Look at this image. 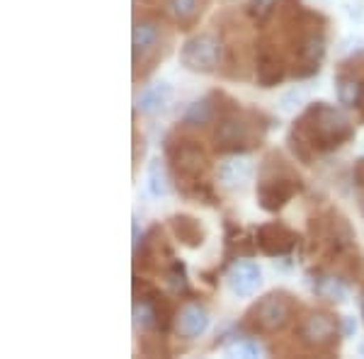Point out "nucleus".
Wrapping results in <instances>:
<instances>
[{
    "mask_svg": "<svg viewBox=\"0 0 364 359\" xmlns=\"http://www.w3.org/2000/svg\"><path fill=\"white\" fill-rule=\"evenodd\" d=\"M352 127L348 117L340 114L336 107L326 102L311 105L304 112L301 119L296 122L291 141H294V151H301L304 146L314 151H333L338 146H343L345 141L352 139Z\"/></svg>",
    "mask_w": 364,
    "mask_h": 359,
    "instance_id": "f257e3e1",
    "label": "nucleus"
},
{
    "mask_svg": "<svg viewBox=\"0 0 364 359\" xmlns=\"http://www.w3.org/2000/svg\"><path fill=\"white\" fill-rule=\"evenodd\" d=\"M291 306L282 294H269L248 311V323L260 333H274L289 323Z\"/></svg>",
    "mask_w": 364,
    "mask_h": 359,
    "instance_id": "f03ea898",
    "label": "nucleus"
},
{
    "mask_svg": "<svg viewBox=\"0 0 364 359\" xmlns=\"http://www.w3.org/2000/svg\"><path fill=\"white\" fill-rule=\"evenodd\" d=\"M221 58V44L209 34H197L187 39L185 46L180 49V63L197 73H211L219 66Z\"/></svg>",
    "mask_w": 364,
    "mask_h": 359,
    "instance_id": "7ed1b4c3",
    "label": "nucleus"
},
{
    "mask_svg": "<svg viewBox=\"0 0 364 359\" xmlns=\"http://www.w3.org/2000/svg\"><path fill=\"white\" fill-rule=\"evenodd\" d=\"M226 284L236 296H243V299L252 296L262 284V272H260V267H257V262L236 260L226 274Z\"/></svg>",
    "mask_w": 364,
    "mask_h": 359,
    "instance_id": "20e7f679",
    "label": "nucleus"
},
{
    "mask_svg": "<svg viewBox=\"0 0 364 359\" xmlns=\"http://www.w3.org/2000/svg\"><path fill=\"white\" fill-rule=\"evenodd\" d=\"M299 190L296 178H269L262 180L257 197H260V207L265 211H277L291 199V194Z\"/></svg>",
    "mask_w": 364,
    "mask_h": 359,
    "instance_id": "39448f33",
    "label": "nucleus"
},
{
    "mask_svg": "<svg viewBox=\"0 0 364 359\" xmlns=\"http://www.w3.org/2000/svg\"><path fill=\"white\" fill-rule=\"evenodd\" d=\"M296 243V235L289 231L287 226H282V223H267V226H262L260 231H257V245H260V250L265 252V255H287L291 248H294Z\"/></svg>",
    "mask_w": 364,
    "mask_h": 359,
    "instance_id": "423d86ee",
    "label": "nucleus"
},
{
    "mask_svg": "<svg viewBox=\"0 0 364 359\" xmlns=\"http://www.w3.org/2000/svg\"><path fill=\"white\" fill-rule=\"evenodd\" d=\"M301 338L306 340L309 345H316V347L333 343V338H336V323L326 314L309 316L306 323L301 326Z\"/></svg>",
    "mask_w": 364,
    "mask_h": 359,
    "instance_id": "0eeeda50",
    "label": "nucleus"
},
{
    "mask_svg": "<svg viewBox=\"0 0 364 359\" xmlns=\"http://www.w3.org/2000/svg\"><path fill=\"white\" fill-rule=\"evenodd\" d=\"M209 328V314L204 306L199 304H187L185 309L178 314V331L180 335H185V338H199V335H204Z\"/></svg>",
    "mask_w": 364,
    "mask_h": 359,
    "instance_id": "6e6552de",
    "label": "nucleus"
},
{
    "mask_svg": "<svg viewBox=\"0 0 364 359\" xmlns=\"http://www.w3.org/2000/svg\"><path fill=\"white\" fill-rule=\"evenodd\" d=\"M250 134H248V122L243 119H228L221 124L216 132V144H221V149L226 151H238L243 146H248Z\"/></svg>",
    "mask_w": 364,
    "mask_h": 359,
    "instance_id": "1a4fd4ad",
    "label": "nucleus"
},
{
    "mask_svg": "<svg viewBox=\"0 0 364 359\" xmlns=\"http://www.w3.org/2000/svg\"><path fill=\"white\" fill-rule=\"evenodd\" d=\"M170 100V85L168 83H156L151 85L149 90L141 92V97L136 100V107L144 112V114H156L166 107V102Z\"/></svg>",
    "mask_w": 364,
    "mask_h": 359,
    "instance_id": "9d476101",
    "label": "nucleus"
},
{
    "mask_svg": "<svg viewBox=\"0 0 364 359\" xmlns=\"http://www.w3.org/2000/svg\"><path fill=\"white\" fill-rule=\"evenodd\" d=\"M146 187H149L151 197H166L170 192V182L161 158H154L149 163V168H146Z\"/></svg>",
    "mask_w": 364,
    "mask_h": 359,
    "instance_id": "9b49d317",
    "label": "nucleus"
},
{
    "mask_svg": "<svg viewBox=\"0 0 364 359\" xmlns=\"http://www.w3.org/2000/svg\"><path fill=\"white\" fill-rule=\"evenodd\" d=\"M219 178L226 187H236L250 178V163L243 161V158H233V161H228L221 166Z\"/></svg>",
    "mask_w": 364,
    "mask_h": 359,
    "instance_id": "f8f14e48",
    "label": "nucleus"
},
{
    "mask_svg": "<svg viewBox=\"0 0 364 359\" xmlns=\"http://www.w3.org/2000/svg\"><path fill=\"white\" fill-rule=\"evenodd\" d=\"M158 42V29L151 22H136L134 27V58H139V54H149Z\"/></svg>",
    "mask_w": 364,
    "mask_h": 359,
    "instance_id": "ddd939ff",
    "label": "nucleus"
},
{
    "mask_svg": "<svg viewBox=\"0 0 364 359\" xmlns=\"http://www.w3.org/2000/svg\"><path fill=\"white\" fill-rule=\"evenodd\" d=\"M336 87H338L340 105H348V107H357V105L362 102L364 90H362V83L357 78H350V75H340Z\"/></svg>",
    "mask_w": 364,
    "mask_h": 359,
    "instance_id": "4468645a",
    "label": "nucleus"
},
{
    "mask_svg": "<svg viewBox=\"0 0 364 359\" xmlns=\"http://www.w3.org/2000/svg\"><path fill=\"white\" fill-rule=\"evenodd\" d=\"M173 228H175V235L187 245H199L202 243V231H199V223L190 216H175L173 219Z\"/></svg>",
    "mask_w": 364,
    "mask_h": 359,
    "instance_id": "2eb2a0df",
    "label": "nucleus"
},
{
    "mask_svg": "<svg viewBox=\"0 0 364 359\" xmlns=\"http://www.w3.org/2000/svg\"><path fill=\"white\" fill-rule=\"evenodd\" d=\"M257 78H260L262 87H272L284 78V66L272 56H262L260 68H257Z\"/></svg>",
    "mask_w": 364,
    "mask_h": 359,
    "instance_id": "dca6fc26",
    "label": "nucleus"
},
{
    "mask_svg": "<svg viewBox=\"0 0 364 359\" xmlns=\"http://www.w3.org/2000/svg\"><path fill=\"white\" fill-rule=\"evenodd\" d=\"M314 291L323 299H331V301H343L348 296L345 284L336 279V277H323V279H318V284H314Z\"/></svg>",
    "mask_w": 364,
    "mask_h": 359,
    "instance_id": "f3484780",
    "label": "nucleus"
},
{
    "mask_svg": "<svg viewBox=\"0 0 364 359\" xmlns=\"http://www.w3.org/2000/svg\"><path fill=\"white\" fill-rule=\"evenodd\" d=\"M323 54H326V44H323L321 37H309L306 42H304V46L299 49V56H301L304 63H309V66H318V61L323 58Z\"/></svg>",
    "mask_w": 364,
    "mask_h": 359,
    "instance_id": "a211bd4d",
    "label": "nucleus"
},
{
    "mask_svg": "<svg viewBox=\"0 0 364 359\" xmlns=\"http://www.w3.org/2000/svg\"><path fill=\"white\" fill-rule=\"evenodd\" d=\"M211 114H214V107H211L209 100H199V102H195L190 109H187L185 122L187 124H207L211 119Z\"/></svg>",
    "mask_w": 364,
    "mask_h": 359,
    "instance_id": "6ab92c4d",
    "label": "nucleus"
},
{
    "mask_svg": "<svg viewBox=\"0 0 364 359\" xmlns=\"http://www.w3.org/2000/svg\"><path fill=\"white\" fill-rule=\"evenodd\" d=\"M156 321H158L156 309L149 301H141V304L134 306V323H136L141 331H149V328H154Z\"/></svg>",
    "mask_w": 364,
    "mask_h": 359,
    "instance_id": "aec40b11",
    "label": "nucleus"
},
{
    "mask_svg": "<svg viewBox=\"0 0 364 359\" xmlns=\"http://www.w3.org/2000/svg\"><path fill=\"white\" fill-rule=\"evenodd\" d=\"M168 8L178 20H192L199 10L197 0H168Z\"/></svg>",
    "mask_w": 364,
    "mask_h": 359,
    "instance_id": "412c9836",
    "label": "nucleus"
},
{
    "mask_svg": "<svg viewBox=\"0 0 364 359\" xmlns=\"http://www.w3.org/2000/svg\"><path fill=\"white\" fill-rule=\"evenodd\" d=\"M228 355H238V357H260L262 355V347L252 340H240L233 347H228Z\"/></svg>",
    "mask_w": 364,
    "mask_h": 359,
    "instance_id": "4be33fe9",
    "label": "nucleus"
},
{
    "mask_svg": "<svg viewBox=\"0 0 364 359\" xmlns=\"http://www.w3.org/2000/svg\"><path fill=\"white\" fill-rule=\"evenodd\" d=\"M274 0H250L248 3V13L255 17V20H265V17L272 13Z\"/></svg>",
    "mask_w": 364,
    "mask_h": 359,
    "instance_id": "5701e85b",
    "label": "nucleus"
},
{
    "mask_svg": "<svg viewBox=\"0 0 364 359\" xmlns=\"http://www.w3.org/2000/svg\"><path fill=\"white\" fill-rule=\"evenodd\" d=\"M345 338H352V335L357 333V321L352 316H345V328H343Z\"/></svg>",
    "mask_w": 364,
    "mask_h": 359,
    "instance_id": "b1692460",
    "label": "nucleus"
},
{
    "mask_svg": "<svg viewBox=\"0 0 364 359\" xmlns=\"http://www.w3.org/2000/svg\"><path fill=\"white\" fill-rule=\"evenodd\" d=\"M360 209H362V214H364V192L360 194Z\"/></svg>",
    "mask_w": 364,
    "mask_h": 359,
    "instance_id": "393cba45",
    "label": "nucleus"
},
{
    "mask_svg": "<svg viewBox=\"0 0 364 359\" xmlns=\"http://www.w3.org/2000/svg\"><path fill=\"white\" fill-rule=\"evenodd\" d=\"M360 309H362V316H364V294L360 296Z\"/></svg>",
    "mask_w": 364,
    "mask_h": 359,
    "instance_id": "a878e982",
    "label": "nucleus"
},
{
    "mask_svg": "<svg viewBox=\"0 0 364 359\" xmlns=\"http://www.w3.org/2000/svg\"><path fill=\"white\" fill-rule=\"evenodd\" d=\"M360 352H362V355H364V345H362V347H360Z\"/></svg>",
    "mask_w": 364,
    "mask_h": 359,
    "instance_id": "bb28decb",
    "label": "nucleus"
}]
</instances>
